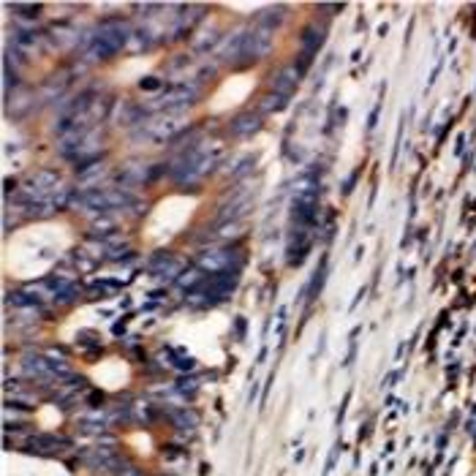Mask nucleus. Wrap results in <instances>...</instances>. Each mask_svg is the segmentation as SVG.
Masks as SVG:
<instances>
[{"instance_id":"nucleus-5","label":"nucleus","mask_w":476,"mask_h":476,"mask_svg":"<svg viewBox=\"0 0 476 476\" xmlns=\"http://www.w3.org/2000/svg\"><path fill=\"white\" fill-rule=\"evenodd\" d=\"M199 267H204V270H215V272H226L234 267V253H229V250H224V248L210 250L202 261H199Z\"/></svg>"},{"instance_id":"nucleus-6","label":"nucleus","mask_w":476,"mask_h":476,"mask_svg":"<svg viewBox=\"0 0 476 476\" xmlns=\"http://www.w3.org/2000/svg\"><path fill=\"white\" fill-rule=\"evenodd\" d=\"M259 128V114H240L234 123H231V131L237 136H248Z\"/></svg>"},{"instance_id":"nucleus-1","label":"nucleus","mask_w":476,"mask_h":476,"mask_svg":"<svg viewBox=\"0 0 476 476\" xmlns=\"http://www.w3.org/2000/svg\"><path fill=\"white\" fill-rule=\"evenodd\" d=\"M76 202L82 204L85 210L90 212H104V210H120L131 202V193L125 191H101V188H93L76 196Z\"/></svg>"},{"instance_id":"nucleus-7","label":"nucleus","mask_w":476,"mask_h":476,"mask_svg":"<svg viewBox=\"0 0 476 476\" xmlns=\"http://www.w3.org/2000/svg\"><path fill=\"white\" fill-rule=\"evenodd\" d=\"M283 104H286V95L272 93V95H267V98L261 101V109H264V112H275V109H280Z\"/></svg>"},{"instance_id":"nucleus-2","label":"nucleus","mask_w":476,"mask_h":476,"mask_svg":"<svg viewBox=\"0 0 476 476\" xmlns=\"http://www.w3.org/2000/svg\"><path fill=\"white\" fill-rule=\"evenodd\" d=\"M185 109H177V112H158L156 117H150L147 123H144V134L153 136V139H172V136L180 131L182 125H185Z\"/></svg>"},{"instance_id":"nucleus-8","label":"nucleus","mask_w":476,"mask_h":476,"mask_svg":"<svg viewBox=\"0 0 476 476\" xmlns=\"http://www.w3.org/2000/svg\"><path fill=\"white\" fill-rule=\"evenodd\" d=\"M182 286H191V283H199V272H185L180 278Z\"/></svg>"},{"instance_id":"nucleus-3","label":"nucleus","mask_w":476,"mask_h":476,"mask_svg":"<svg viewBox=\"0 0 476 476\" xmlns=\"http://www.w3.org/2000/svg\"><path fill=\"white\" fill-rule=\"evenodd\" d=\"M25 449L33 454H60V452H66V449H71V441L41 433V435H33V438L25 444Z\"/></svg>"},{"instance_id":"nucleus-4","label":"nucleus","mask_w":476,"mask_h":476,"mask_svg":"<svg viewBox=\"0 0 476 476\" xmlns=\"http://www.w3.org/2000/svg\"><path fill=\"white\" fill-rule=\"evenodd\" d=\"M150 272L161 280H172L182 272V264L180 259H175V256H158V259L150 261Z\"/></svg>"}]
</instances>
